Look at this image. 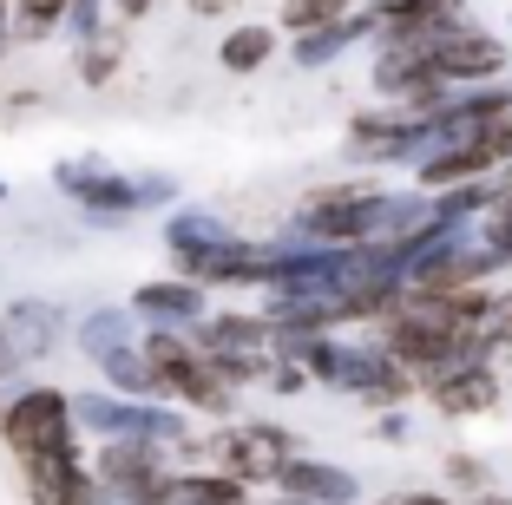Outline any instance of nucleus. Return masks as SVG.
I'll use <instances>...</instances> for the list:
<instances>
[{"mask_svg":"<svg viewBox=\"0 0 512 505\" xmlns=\"http://www.w3.org/2000/svg\"><path fill=\"white\" fill-rule=\"evenodd\" d=\"M512 60V46L499 40V33H486L480 20H460V27H447L434 40V53H427V86H493L499 73H506Z\"/></svg>","mask_w":512,"mask_h":505,"instance_id":"1","label":"nucleus"},{"mask_svg":"<svg viewBox=\"0 0 512 505\" xmlns=\"http://www.w3.org/2000/svg\"><path fill=\"white\" fill-rule=\"evenodd\" d=\"M66 440H73L66 394H53V387L20 394L14 414H7V446H14L20 460H66Z\"/></svg>","mask_w":512,"mask_h":505,"instance_id":"2","label":"nucleus"},{"mask_svg":"<svg viewBox=\"0 0 512 505\" xmlns=\"http://www.w3.org/2000/svg\"><path fill=\"white\" fill-rule=\"evenodd\" d=\"M499 394H506V381H499L493 361H473V368H460V374H447V381L427 387L434 414H447V420H480V414H493Z\"/></svg>","mask_w":512,"mask_h":505,"instance_id":"3","label":"nucleus"},{"mask_svg":"<svg viewBox=\"0 0 512 505\" xmlns=\"http://www.w3.org/2000/svg\"><path fill=\"white\" fill-rule=\"evenodd\" d=\"M375 40H407V33H440L467 20V0H375L368 7Z\"/></svg>","mask_w":512,"mask_h":505,"instance_id":"4","label":"nucleus"},{"mask_svg":"<svg viewBox=\"0 0 512 505\" xmlns=\"http://www.w3.org/2000/svg\"><path fill=\"white\" fill-rule=\"evenodd\" d=\"M283 492L302 505H348L355 499V479L342 466H322V460H289L283 466Z\"/></svg>","mask_w":512,"mask_h":505,"instance_id":"5","label":"nucleus"},{"mask_svg":"<svg viewBox=\"0 0 512 505\" xmlns=\"http://www.w3.org/2000/svg\"><path fill=\"white\" fill-rule=\"evenodd\" d=\"M33 473V499L40 505H86V486L66 473V460H27Z\"/></svg>","mask_w":512,"mask_h":505,"instance_id":"6","label":"nucleus"},{"mask_svg":"<svg viewBox=\"0 0 512 505\" xmlns=\"http://www.w3.org/2000/svg\"><path fill=\"white\" fill-rule=\"evenodd\" d=\"M270 53H276V27H237L224 40V66H230V73H256Z\"/></svg>","mask_w":512,"mask_h":505,"instance_id":"7","label":"nucleus"},{"mask_svg":"<svg viewBox=\"0 0 512 505\" xmlns=\"http://www.w3.org/2000/svg\"><path fill=\"white\" fill-rule=\"evenodd\" d=\"M447 479L467 492V499H486V492H493V466H486L480 453H447Z\"/></svg>","mask_w":512,"mask_h":505,"instance_id":"8","label":"nucleus"},{"mask_svg":"<svg viewBox=\"0 0 512 505\" xmlns=\"http://www.w3.org/2000/svg\"><path fill=\"white\" fill-rule=\"evenodd\" d=\"M486 342H493V355L512 348V289H499V309H493V322H486Z\"/></svg>","mask_w":512,"mask_h":505,"instance_id":"9","label":"nucleus"},{"mask_svg":"<svg viewBox=\"0 0 512 505\" xmlns=\"http://www.w3.org/2000/svg\"><path fill=\"white\" fill-rule=\"evenodd\" d=\"M106 73H112V46H99V53H86V79H92V86H99Z\"/></svg>","mask_w":512,"mask_h":505,"instance_id":"10","label":"nucleus"},{"mask_svg":"<svg viewBox=\"0 0 512 505\" xmlns=\"http://www.w3.org/2000/svg\"><path fill=\"white\" fill-rule=\"evenodd\" d=\"M388 505H453V499H440V492H401V499H388Z\"/></svg>","mask_w":512,"mask_h":505,"instance_id":"11","label":"nucleus"},{"mask_svg":"<svg viewBox=\"0 0 512 505\" xmlns=\"http://www.w3.org/2000/svg\"><path fill=\"white\" fill-rule=\"evenodd\" d=\"M112 7H119V20H138V14L151 7V0H112Z\"/></svg>","mask_w":512,"mask_h":505,"instance_id":"12","label":"nucleus"},{"mask_svg":"<svg viewBox=\"0 0 512 505\" xmlns=\"http://www.w3.org/2000/svg\"><path fill=\"white\" fill-rule=\"evenodd\" d=\"M7 361H14V348H0V368H7Z\"/></svg>","mask_w":512,"mask_h":505,"instance_id":"13","label":"nucleus"},{"mask_svg":"<svg viewBox=\"0 0 512 505\" xmlns=\"http://www.w3.org/2000/svg\"><path fill=\"white\" fill-rule=\"evenodd\" d=\"M348 7H355V0H348Z\"/></svg>","mask_w":512,"mask_h":505,"instance_id":"14","label":"nucleus"},{"mask_svg":"<svg viewBox=\"0 0 512 505\" xmlns=\"http://www.w3.org/2000/svg\"><path fill=\"white\" fill-rule=\"evenodd\" d=\"M506 27H512V20H506Z\"/></svg>","mask_w":512,"mask_h":505,"instance_id":"15","label":"nucleus"}]
</instances>
